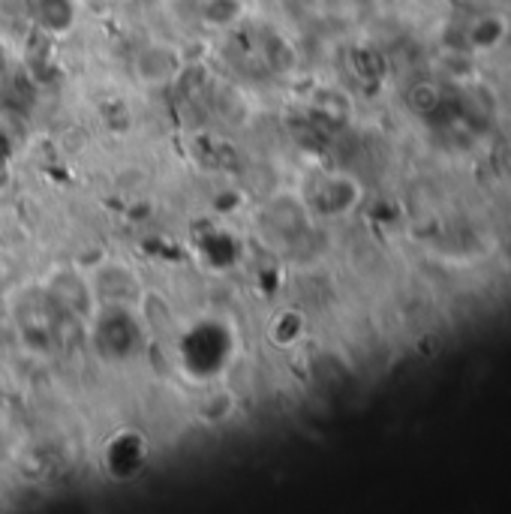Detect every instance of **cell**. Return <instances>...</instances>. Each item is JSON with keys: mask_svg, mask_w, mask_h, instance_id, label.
<instances>
[{"mask_svg": "<svg viewBox=\"0 0 511 514\" xmlns=\"http://www.w3.org/2000/svg\"><path fill=\"white\" fill-rule=\"evenodd\" d=\"M181 70H184V61H181L178 49H172L166 43H154V46L142 49L136 58V76L148 85H169L172 79H178Z\"/></svg>", "mask_w": 511, "mask_h": 514, "instance_id": "cell-1", "label": "cell"}, {"mask_svg": "<svg viewBox=\"0 0 511 514\" xmlns=\"http://www.w3.org/2000/svg\"><path fill=\"white\" fill-rule=\"evenodd\" d=\"M244 13H247L244 0H208L202 10V19L211 28H232L244 19Z\"/></svg>", "mask_w": 511, "mask_h": 514, "instance_id": "cell-2", "label": "cell"}, {"mask_svg": "<svg viewBox=\"0 0 511 514\" xmlns=\"http://www.w3.org/2000/svg\"><path fill=\"white\" fill-rule=\"evenodd\" d=\"M40 19L49 31L64 34L76 22V10L70 0H40Z\"/></svg>", "mask_w": 511, "mask_h": 514, "instance_id": "cell-3", "label": "cell"}]
</instances>
